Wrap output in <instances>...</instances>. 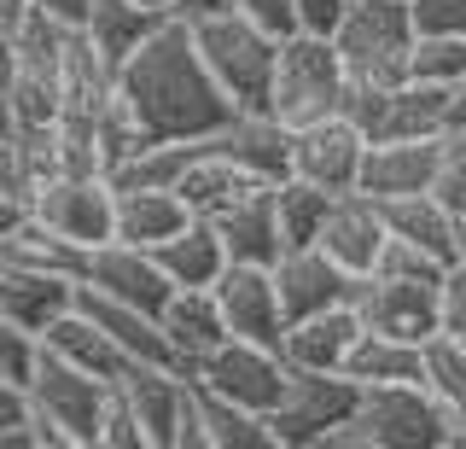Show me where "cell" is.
Returning <instances> with one entry per match:
<instances>
[{
    "label": "cell",
    "mask_w": 466,
    "mask_h": 449,
    "mask_svg": "<svg viewBox=\"0 0 466 449\" xmlns=\"http://www.w3.org/2000/svg\"><path fill=\"white\" fill-rule=\"evenodd\" d=\"M123 99L152 140H204L239 111L204 65L187 18H169L140 53L123 59Z\"/></svg>",
    "instance_id": "1"
},
{
    "label": "cell",
    "mask_w": 466,
    "mask_h": 449,
    "mask_svg": "<svg viewBox=\"0 0 466 449\" xmlns=\"http://www.w3.org/2000/svg\"><path fill=\"white\" fill-rule=\"evenodd\" d=\"M449 420L443 403L420 380L361 385V409L327 438V449H443Z\"/></svg>",
    "instance_id": "2"
},
{
    "label": "cell",
    "mask_w": 466,
    "mask_h": 449,
    "mask_svg": "<svg viewBox=\"0 0 466 449\" xmlns=\"http://www.w3.org/2000/svg\"><path fill=\"white\" fill-rule=\"evenodd\" d=\"M193 36H198V53L204 65L216 70V82L228 88L233 106L257 111L268 106V88H274V65H280V41L274 30H262L251 12H210V18H193Z\"/></svg>",
    "instance_id": "3"
},
{
    "label": "cell",
    "mask_w": 466,
    "mask_h": 449,
    "mask_svg": "<svg viewBox=\"0 0 466 449\" xmlns=\"http://www.w3.org/2000/svg\"><path fill=\"white\" fill-rule=\"evenodd\" d=\"M350 99V70H344V53L332 36H286L280 41V65H274V88H268V111L280 117L286 128H303L315 117H332L344 111Z\"/></svg>",
    "instance_id": "4"
},
{
    "label": "cell",
    "mask_w": 466,
    "mask_h": 449,
    "mask_svg": "<svg viewBox=\"0 0 466 449\" xmlns=\"http://www.w3.org/2000/svg\"><path fill=\"white\" fill-rule=\"evenodd\" d=\"M332 41H339V53H344L350 82H361V88L402 82L408 59H414V41H420L414 0H356Z\"/></svg>",
    "instance_id": "5"
},
{
    "label": "cell",
    "mask_w": 466,
    "mask_h": 449,
    "mask_svg": "<svg viewBox=\"0 0 466 449\" xmlns=\"http://www.w3.org/2000/svg\"><path fill=\"white\" fill-rule=\"evenodd\" d=\"M361 409V380L350 373H320V368H291V385L280 409L268 414L280 449H327V438Z\"/></svg>",
    "instance_id": "6"
},
{
    "label": "cell",
    "mask_w": 466,
    "mask_h": 449,
    "mask_svg": "<svg viewBox=\"0 0 466 449\" xmlns=\"http://www.w3.org/2000/svg\"><path fill=\"white\" fill-rule=\"evenodd\" d=\"M449 94H455V88H437V82H420V77L385 82V88H361V82H350L344 111L361 123L368 140L443 135V128H449Z\"/></svg>",
    "instance_id": "7"
},
{
    "label": "cell",
    "mask_w": 466,
    "mask_h": 449,
    "mask_svg": "<svg viewBox=\"0 0 466 449\" xmlns=\"http://www.w3.org/2000/svg\"><path fill=\"white\" fill-rule=\"evenodd\" d=\"M437 286L443 274H356L350 303H356L361 327L426 344L437 332Z\"/></svg>",
    "instance_id": "8"
},
{
    "label": "cell",
    "mask_w": 466,
    "mask_h": 449,
    "mask_svg": "<svg viewBox=\"0 0 466 449\" xmlns=\"http://www.w3.org/2000/svg\"><path fill=\"white\" fill-rule=\"evenodd\" d=\"M193 373L210 391H222V397L245 403V409H257V414H274L280 397H286V385H291L286 351L280 344H262V339H228L222 351H210Z\"/></svg>",
    "instance_id": "9"
},
{
    "label": "cell",
    "mask_w": 466,
    "mask_h": 449,
    "mask_svg": "<svg viewBox=\"0 0 466 449\" xmlns=\"http://www.w3.org/2000/svg\"><path fill=\"white\" fill-rule=\"evenodd\" d=\"M111 385L116 380H99V373L76 368L65 356H41V373H35V403L41 414H53L65 426L70 449H99V426H106V403H111Z\"/></svg>",
    "instance_id": "10"
},
{
    "label": "cell",
    "mask_w": 466,
    "mask_h": 449,
    "mask_svg": "<svg viewBox=\"0 0 466 449\" xmlns=\"http://www.w3.org/2000/svg\"><path fill=\"white\" fill-rule=\"evenodd\" d=\"M368 147H373V140L361 135V123L350 117V111L315 117V123L291 128V176L327 187V193H350V187H361Z\"/></svg>",
    "instance_id": "11"
},
{
    "label": "cell",
    "mask_w": 466,
    "mask_h": 449,
    "mask_svg": "<svg viewBox=\"0 0 466 449\" xmlns=\"http://www.w3.org/2000/svg\"><path fill=\"white\" fill-rule=\"evenodd\" d=\"M35 216L76 245L116 240V181L111 176H53L35 199Z\"/></svg>",
    "instance_id": "12"
},
{
    "label": "cell",
    "mask_w": 466,
    "mask_h": 449,
    "mask_svg": "<svg viewBox=\"0 0 466 449\" xmlns=\"http://www.w3.org/2000/svg\"><path fill=\"white\" fill-rule=\"evenodd\" d=\"M82 286H99V292H111L123 303H140V310H152V315H164V303L175 298V281H169V269L157 263V251L152 245H135V240L94 245Z\"/></svg>",
    "instance_id": "13"
},
{
    "label": "cell",
    "mask_w": 466,
    "mask_h": 449,
    "mask_svg": "<svg viewBox=\"0 0 466 449\" xmlns=\"http://www.w3.org/2000/svg\"><path fill=\"white\" fill-rule=\"evenodd\" d=\"M216 298L228 310L233 339H262V344L286 339V303H280L274 263H228L222 281H216Z\"/></svg>",
    "instance_id": "14"
},
{
    "label": "cell",
    "mask_w": 466,
    "mask_h": 449,
    "mask_svg": "<svg viewBox=\"0 0 466 449\" xmlns=\"http://www.w3.org/2000/svg\"><path fill=\"white\" fill-rule=\"evenodd\" d=\"M274 281H280V303H286V321L315 310H339L356 292V274H350L327 245H291L274 263Z\"/></svg>",
    "instance_id": "15"
},
{
    "label": "cell",
    "mask_w": 466,
    "mask_h": 449,
    "mask_svg": "<svg viewBox=\"0 0 466 449\" xmlns=\"http://www.w3.org/2000/svg\"><path fill=\"white\" fill-rule=\"evenodd\" d=\"M315 245H327L332 257L350 269V274H373L379 263V251L390 245V216H385V199H373V193H361V187H350V193L332 199V210H327V228H320V240Z\"/></svg>",
    "instance_id": "16"
},
{
    "label": "cell",
    "mask_w": 466,
    "mask_h": 449,
    "mask_svg": "<svg viewBox=\"0 0 466 449\" xmlns=\"http://www.w3.org/2000/svg\"><path fill=\"white\" fill-rule=\"evenodd\" d=\"M116 385L135 397V409L146 420V444L152 449H181V420H187L193 373L175 368V362H135Z\"/></svg>",
    "instance_id": "17"
},
{
    "label": "cell",
    "mask_w": 466,
    "mask_h": 449,
    "mask_svg": "<svg viewBox=\"0 0 466 449\" xmlns=\"http://www.w3.org/2000/svg\"><path fill=\"white\" fill-rule=\"evenodd\" d=\"M437 158H443V135L373 140L368 164H361V193H373V199L431 193V187H437Z\"/></svg>",
    "instance_id": "18"
},
{
    "label": "cell",
    "mask_w": 466,
    "mask_h": 449,
    "mask_svg": "<svg viewBox=\"0 0 466 449\" xmlns=\"http://www.w3.org/2000/svg\"><path fill=\"white\" fill-rule=\"evenodd\" d=\"M210 147L216 152H228L233 164H245L251 176L262 181H286L291 176V128L274 117L268 106H257V111H233V117L210 135Z\"/></svg>",
    "instance_id": "19"
},
{
    "label": "cell",
    "mask_w": 466,
    "mask_h": 449,
    "mask_svg": "<svg viewBox=\"0 0 466 449\" xmlns=\"http://www.w3.org/2000/svg\"><path fill=\"white\" fill-rule=\"evenodd\" d=\"M164 332H169V344H175V362H181L187 373L198 368L210 351H222V344L233 339V327H228V310H222V298H216V286H175V298L164 303Z\"/></svg>",
    "instance_id": "20"
},
{
    "label": "cell",
    "mask_w": 466,
    "mask_h": 449,
    "mask_svg": "<svg viewBox=\"0 0 466 449\" xmlns=\"http://www.w3.org/2000/svg\"><path fill=\"white\" fill-rule=\"evenodd\" d=\"M76 298H82V281H70V274L0 263V321H18L29 332H47L65 310H76Z\"/></svg>",
    "instance_id": "21"
},
{
    "label": "cell",
    "mask_w": 466,
    "mask_h": 449,
    "mask_svg": "<svg viewBox=\"0 0 466 449\" xmlns=\"http://www.w3.org/2000/svg\"><path fill=\"white\" fill-rule=\"evenodd\" d=\"M361 339V315L356 303H339V310H315V315H298L286 321V339L280 351L291 368H320V373H344L350 351Z\"/></svg>",
    "instance_id": "22"
},
{
    "label": "cell",
    "mask_w": 466,
    "mask_h": 449,
    "mask_svg": "<svg viewBox=\"0 0 466 449\" xmlns=\"http://www.w3.org/2000/svg\"><path fill=\"white\" fill-rule=\"evenodd\" d=\"M58 94H65V117H87V123H94L99 111L123 94V65L106 59L87 30H76L65 41V59H58Z\"/></svg>",
    "instance_id": "23"
},
{
    "label": "cell",
    "mask_w": 466,
    "mask_h": 449,
    "mask_svg": "<svg viewBox=\"0 0 466 449\" xmlns=\"http://www.w3.org/2000/svg\"><path fill=\"white\" fill-rule=\"evenodd\" d=\"M87 245L65 240L58 228H47L41 216H18V222H0V263L18 269H47V274H70V281H87Z\"/></svg>",
    "instance_id": "24"
},
{
    "label": "cell",
    "mask_w": 466,
    "mask_h": 449,
    "mask_svg": "<svg viewBox=\"0 0 466 449\" xmlns=\"http://www.w3.org/2000/svg\"><path fill=\"white\" fill-rule=\"evenodd\" d=\"M210 222L222 228L233 263H280L286 234H280V210H274V181L257 187V193H245L239 205H228L222 216H210Z\"/></svg>",
    "instance_id": "25"
},
{
    "label": "cell",
    "mask_w": 466,
    "mask_h": 449,
    "mask_svg": "<svg viewBox=\"0 0 466 449\" xmlns=\"http://www.w3.org/2000/svg\"><path fill=\"white\" fill-rule=\"evenodd\" d=\"M390 234L431 251L437 263H455L461 257V210L443 193H408V199H385Z\"/></svg>",
    "instance_id": "26"
},
{
    "label": "cell",
    "mask_w": 466,
    "mask_h": 449,
    "mask_svg": "<svg viewBox=\"0 0 466 449\" xmlns=\"http://www.w3.org/2000/svg\"><path fill=\"white\" fill-rule=\"evenodd\" d=\"M257 187H268V181L251 176L245 164H233L228 152H216L210 135H204V152L187 164V176L175 181V193L193 205V216H222L228 205H239L245 193H257Z\"/></svg>",
    "instance_id": "27"
},
{
    "label": "cell",
    "mask_w": 466,
    "mask_h": 449,
    "mask_svg": "<svg viewBox=\"0 0 466 449\" xmlns=\"http://www.w3.org/2000/svg\"><path fill=\"white\" fill-rule=\"evenodd\" d=\"M41 344H47L53 356H65V362H76V368L99 373V380H123V373L135 368V362L123 356V344H116L111 332H106V327L94 321V315L82 310V303L58 315V321H53L47 332H41Z\"/></svg>",
    "instance_id": "28"
},
{
    "label": "cell",
    "mask_w": 466,
    "mask_h": 449,
    "mask_svg": "<svg viewBox=\"0 0 466 449\" xmlns=\"http://www.w3.org/2000/svg\"><path fill=\"white\" fill-rule=\"evenodd\" d=\"M152 251H157V263L169 269L175 286H216V281H222V269L233 263L222 228H216L210 216H193L181 234H169L164 245H152Z\"/></svg>",
    "instance_id": "29"
},
{
    "label": "cell",
    "mask_w": 466,
    "mask_h": 449,
    "mask_svg": "<svg viewBox=\"0 0 466 449\" xmlns=\"http://www.w3.org/2000/svg\"><path fill=\"white\" fill-rule=\"evenodd\" d=\"M187 222H193V205L175 187H116V240L164 245Z\"/></svg>",
    "instance_id": "30"
},
{
    "label": "cell",
    "mask_w": 466,
    "mask_h": 449,
    "mask_svg": "<svg viewBox=\"0 0 466 449\" xmlns=\"http://www.w3.org/2000/svg\"><path fill=\"white\" fill-rule=\"evenodd\" d=\"M193 385H198L204 449H280V444H274L268 414H257V409H245V403L222 397V391H210V385L198 380V373H193Z\"/></svg>",
    "instance_id": "31"
},
{
    "label": "cell",
    "mask_w": 466,
    "mask_h": 449,
    "mask_svg": "<svg viewBox=\"0 0 466 449\" xmlns=\"http://www.w3.org/2000/svg\"><path fill=\"white\" fill-rule=\"evenodd\" d=\"M164 24H169V12H152V6H140V0H94L87 36H94V47L106 53V59L123 65L128 53H140Z\"/></svg>",
    "instance_id": "32"
},
{
    "label": "cell",
    "mask_w": 466,
    "mask_h": 449,
    "mask_svg": "<svg viewBox=\"0 0 466 449\" xmlns=\"http://www.w3.org/2000/svg\"><path fill=\"white\" fill-rule=\"evenodd\" d=\"M344 373H350V380H361V385L420 380V344H414V339H390V332L361 327V339H356V351H350Z\"/></svg>",
    "instance_id": "33"
},
{
    "label": "cell",
    "mask_w": 466,
    "mask_h": 449,
    "mask_svg": "<svg viewBox=\"0 0 466 449\" xmlns=\"http://www.w3.org/2000/svg\"><path fill=\"white\" fill-rule=\"evenodd\" d=\"M332 199H339V193H327V187H315V181H303V176L274 181V210H280L286 251H291V245H315V240H320Z\"/></svg>",
    "instance_id": "34"
},
{
    "label": "cell",
    "mask_w": 466,
    "mask_h": 449,
    "mask_svg": "<svg viewBox=\"0 0 466 449\" xmlns=\"http://www.w3.org/2000/svg\"><path fill=\"white\" fill-rule=\"evenodd\" d=\"M420 385H426L443 409H466V339L431 332V339L420 344Z\"/></svg>",
    "instance_id": "35"
},
{
    "label": "cell",
    "mask_w": 466,
    "mask_h": 449,
    "mask_svg": "<svg viewBox=\"0 0 466 449\" xmlns=\"http://www.w3.org/2000/svg\"><path fill=\"white\" fill-rule=\"evenodd\" d=\"M408 77L437 82V88H455V82L466 77V36H455V30H420L414 59H408Z\"/></svg>",
    "instance_id": "36"
},
{
    "label": "cell",
    "mask_w": 466,
    "mask_h": 449,
    "mask_svg": "<svg viewBox=\"0 0 466 449\" xmlns=\"http://www.w3.org/2000/svg\"><path fill=\"white\" fill-rule=\"evenodd\" d=\"M41 356H47L41 332H29L18 321H0V380H6V385H35Z\"/></svg>",
    "instance_id": "37"
},
{
    "label": "cell",
    "mask_w": 466,
    "mask_h": 449,
    "mask_svg": "<svg viewBox=\"0 0 466 449\" xmlns=\"http://www.w3.org/2000/svg\"><path fill=\"white\" fill-rule=\"evenodd\" d=\"M99 449H152L146 444V420L135 409L123 385H111V403H106V426H99Z\"/></svg>",
    "instance_id": "38"
},
{
    "label": "cell",
    "mask_w": 466,
    "mask_h": 449,
    "mask_svg": "<svg viewBox=\"0 0 466 449\" xmlns=\"http://www.w3.org/2000/svg\"><path fill=\"white\" fill-rule=\"evenodd\" d=\"M431 193H443L455 210L466 205V123L443 128V158H437V187Z\"/></svg>",
    "instance_id": "39"
},
{
    "label": "cell",
    "mask_w": 466,
    "mask_h": 449,
    "mask_svg": "<svg viewBox=\"0 0 466 449\" xmlns=\"http://www.w3.org/2000/svg\"><path fill=\"white\" fill-rule=\"evenodd\" d=\"M437 332L466 339V257H455L443 269V286H437Z\"/></svg>",
    "instance_id": "40"
},
{
    "label": "cell",
    "mask_w": 466,
    "mask_h": 449,
    "mask_svg": "<svg viewBox=\"0 0 466 449\" xmlns=\"http://www.w3.org/2000/svg\"><path fill=\"white\" fill-rule=\"evenodd\" d=\"M356 6V0H298V30L309 36H339L344 12Z\"/></svg>",
    "instance_id": "41"
},
{
    "label": "cell",
    "mask_w": 466,
    "mask_h": 449,
    "mask_svg": "<svg viewBox=\"0 0 466 449\" xmlns=\"http://www.w3.org/2000/svg\"><path fill=\"white\" fill-rule=\"evenodd\" d=\"M239 12H251L274 36H298V0H239Z\"/></svg>",
    "instance_id": "42"
},
{
    "label": "cell",
    "mask_w": 466,
    "mask_h": 449,
    "mask_svg": "<svg viewBox=\"0 0 466 449\" xmlns=\"http://www.w3.org/2000/svg\"><path fill=\"white\" fill-rule=\"evenodd\" d=\"M420 30H455L466 36V0H414Z\"/></svg>",
    "instance_id": "43"
},
{
    "label": "cell",
    "mask_w": 466,
    "mask_h": 449,
    "mask_svg": "<svg viewBox=\"0 0 466 449\" xmlns=\"http://www.w3.org/2000/svg\"><path fill=\"white\" fill-rule=\"evenodd\" d=\"M35 12H47L58 30H87V18H94V0H29Z\"/></svg>",
    "instance_id": "44"
},
{
    "label": "cell",
    "mask_w": 466,
    "mask_h": 449,
    "mask_svg": "<svg viewBox=\"0 0 466 449\" xmlns=\"http://www.w3.org/2000/svg\"><path fill=\"white\" fill-rule=\"evenodd\" d=\"M233 6H239V0H181V6H175V18L193 24V18H210V12H233Z\"/></svg>",
    "instance_id": "45"
},
{
    "label": "cell",
    "mask_w": 466,
    "mask_h": 449,
    "mask_svg": "<svg viewBox=\"0 0 466 449\" xmlns=\"http://www.w3.org/2000/svg\"><path fill=\"white\" fill-rule=\"evenodd\" d=\"M449 123H466V77L455 82V94H449Z\"/></svg>",
    "instance_id": "46"
},
{
    "label": "cell",
    "mask_w": 466,
    "mask_h": 449,
    "mask_svg": "<svg viewBox=\"0 0 466 449\" xmlns=\"http://www.w3.org/2000/svg\"><path fill=\"white\" fill-rule=\"evenodd\" d=\"M18 12H29V0H0V24H12Z\"/></svg>",
    "instance_id": "47"
},
{
    "label": "cell",
    "mask_w": 466,
    "mask_h": 449,
    "mask_svg": "<svg viewBox=\"0 0 466 449\" xmlns=\"http://www.w3.org/2000/svg\"><path fill=\"white\" fill-rule=\"evenodd\" d=\"M140 6H152V12H169V18H175V6H181V0H140Z\"/></svg>",
    "instance_id": "48"
},
{
    "label": "cell",
    "mask_w": 466,
    "mask_h": 449,
    "mask_svg": "<svg viewBox=\"0 0 466 449\" xmlns=\"http://www.w3.org/2000/svg\"><path fill=\"white\" fill-rule=\"evenodd\" d=\"M461 257H466V205H461Z\"/></svg>",
    "instance_id": "49"
}]
</instances>
